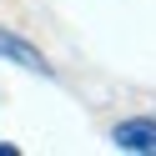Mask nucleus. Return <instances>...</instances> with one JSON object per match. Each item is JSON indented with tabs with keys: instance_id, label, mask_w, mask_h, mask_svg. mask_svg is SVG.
Returning a JSON list of instances; mask_svg holds the SVG:
<instances>
[{
	"instance_id": "f03ea898",
	"label": "nucleus",
	"mask_w": 156,
	"mask_h": 156,
	"mask_svg": "<svg viewBox=\"0 0 156 156\" xmlns=\"http://www.w3.org/2000/svg\"><path fill=\"white\" fill-rule=\"evenodd\" d=\"M111 141L121 151H141V156H156V116H131L111 131Z\"/></svg>"
},
{
	"instance_id": "f257e3e1",
	"label": "nucleus",
	"mask_w": 156,
	"mask_h": 156,
	"mask_svg": "<svg viewBox=\"0 0 156 156\" xmlns=\"http://www.w3.org/2000/svg\"><path fill=\"white\" fill-rule=\"evenodd\" d=\"M0 61H10V66H20V71H35V76H55L51 71V61H45L41 51H35L25 35H15V30H5L0 25Z\"/></svg>"
}]
</instances>
